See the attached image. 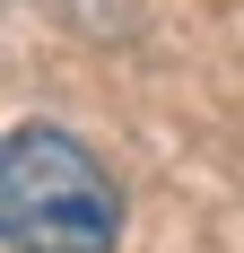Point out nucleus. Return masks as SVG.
<instances>
[{"instance_id": "nucleus-1", "label": "nucleus", "mask_w": 244, "mask_h": 253, "mask_svg": "<svg viewBox=\"0 0 244 253\" xmlns=\"http://www.w3.org/2000/svg\"><path fill=\"white\" fill-rule=\"evenodd\" d=\"M0 227H9V253H114L122 183L87 140L18 123L0 149Z\"/></svg>"}]
</instances>
